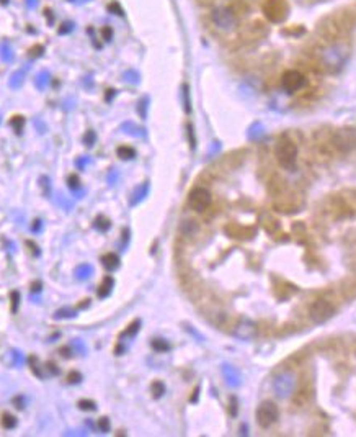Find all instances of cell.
<instances>
[{"mask_svg": "<svg viewBox=\"0 0 356 437\" xmlns=\"http://www.w3.org/2000/svg\"><path fill=\"white\" fill-rule=\"evenodd\" d=\"M348 50L340 43H330L319 53L320 67L327 72H338L345 66Z\"/></svg>", "mask_w": 356, "mask_h": 437, "instance_id": "1", "label": "cell"}, {"mask_svg": "<svg viewBox=\"0 0 356 437\" xmlns=\"http://www.w3.org/2000/svg\"><path fill=\"white\" fill-rule=\"evenodd\" d=\"M211 23L217 31H221V33H232L239 25V17H237V13L234 12L232 7L219 5V7H216V9H213L211 12Z\"/></svg>", "mask_w": 356, "mask_h": 437, "instance_id": "2", "label": "cell"}, {"mask_svg": "<svg viewBox=\"0 0 356 437\" xmlns=\"http://www.w3.org/2000/svg\"><path fill=\"white\" fill-rule=\"evenodd\" d=\"M276 159L283 169L291 171L296 166L297 160V144L293 141V137L288 134H281L276 144Z\"/></svg>", "mask_w": 356, "mask_h": 437, "instance_id": "3", "label": "cell"}, {"mask_svg": "<svg viewBox=\"0 0 356 437\" xmlns=\"http://www.w3.org/2000/svg\"><path fill=\"white\" fill-rule=\"evenodd\" d=\"M263 15L265 18L271 23H281L285 21L289 13V4L286 0H265L263 2Z\"/></svg>", "mask_w": 356, "mask_h": 437, "instance_id": "4", "label": "cell"}, {"mask_svg": "<svg viewBox=\"0 0 356 437\" xmlns=\"http://www.w3.org/2000/svg\"><path fill=\"white\" fill-rule=\"evenodd\" d=\"M297 385V378L293 372H283L273 380V392L278 398H289L294 395Z\"/></svg>", "mask_w": 356, "mask_h": 437, "instance_id": "5", "label": "cell"}, {"mask_svg": "<svg viewBox=\"0 0 356 437\" xmlns=\"http://www.w3.org/2000/svg\"><path fill=\"white\" fill-rule=\"evenodd\" d=\"M332 144L340 152H350L356 148V129L353 128H342L332 136Z\"/></svg>", "mask_w": 356, "mask_h": 437, "instance_id": "6", "label": "cell"}, {"mask_svg": "<svg viewBox=\"0 0 356 437\" xmlns=\"http://www.w3.org/2000/svg\"><path fill=\"white\" fill-rule=\"evenodd\" d=\"M211 201H213L211 192L206 187H195L188 195V206L198 213H205L211 206Z\"/></svg>", "mask_w": 356, "mask_h": 437, "instance_id": "7", "label": "cell"}, {"mask_svg": "<svg viewBox=\"0 0 356 437\" xmlns=\"http://www.w3.org/2000/svg\"><path fill=\"white\" fill-rule=\"evenodd\" d=\"M334 313H335L334 305H332L328 300H323V298L315 300L309 308L311 319L314 323H317V325H322V323L328 321L332 316H334Z\"/></svg>", "mask_w": 356, "mask_h": 437, "instance_id": "8", "label": "cell"}, {"mask_svg": "<svg viewBox=\"0 0 356 437\" xmlns=\"http://www.w3.org/2000/svg\"><path fill=\"white\" fill-rule=\"evenodd\" d=\"M278 416H279L278 406L273 401H265L257 408V423L263 429L270 427L271 424L276 423Z\"/></svg>", "mask_w": 356, "mask_h": 437, "instance_id": "9", "label": "cell"}, {"mask_svg": "<svg viewBox=\"0 0 356 437\" xmlns=\"http://www.w3.org/2000/svg\"><path fill=\"white\" fill-rule=\"evenodd\" d=\"M306 84H307V79H306V76L302 74L301 71L289 69V71H286L285 74L281 76V85L289 94L299 92Z\"/></svg>", "mask_w": 356, "mask_h": 437, "instance_id": "10", "label": "cell"}, {"mask_svg": "<svg viewBox=\"0 0 356 437\" xmlns=\"http://www.w3.org/2000/svg\"><path fill=\"white\" fill-rule=\"evenodd\" d=\"M232 334L237 339H240V341H252V339L258 336V326L253 321L242 318L236 325V328L232 329Z\"/></svg>", "mask_w": 356, "mask_h": 437, "instance_id": "11", "label": "cell"}, {"mask_svg": "<svg viewBox=\"0 0 356 437\" xmlns=\"http://www.w3.org/2000/svg\"><path fill=\"white\" fill-rule=\"evenodd\" d=\"M222 375H224L225 383H227L231 388H237L242 383L239 370L236 367L229 365V363H224V365H222Z\"/></svg>", "mask_w": 356, "mask_h": 437, "instance_id": "12", "label": "cell"}, {"mask_svg": "<svg viewBox=\"0 0 356 437\" xmlns=\"http://www.w3.org/2000/svg\"><path fill=\"white\" fill-rule=\"evenodd\" d=\"M225 233L229 234L231 238H237V239H247L250 238L252 234L255 233L252 228H247V226H242V224H236L232 223L225 228Z\"/></svg>", "mask_w": 356, "mask_h": 437, "instance_id": "13", "label": "cell"}, {"mask_svg": "<svg viewBox=\"0 0 356 437\" xmlns=\"http://www.w3.org/2000/svg\"><path fill=\"white\" fill-rule=\"evenodd\" d=\"M180 233L185 238H195L199 233V224L195 220H187L180 224Z\"/></svg>", "mask_w": 356, "mask_h": 437, "instance_id": "14", "label": "cell"}, {"mask_svg": "<svg viewBox=\"0 0 356 437\" xmlns=\"http://www.w3.org/2000/svg\"><path fill=\"white\" fill-rule=\"evenodd\" d=\"M147 193H149V183H144V185H141V187H137L133 193L131 200H129V205L136 206L137 203H141V201L147 197Z\"/></svg>", "mask_w": 356, "mask_h": 437, "instance_id": "15", "label": "cell"}, {"mask_svg": "<svg viewBox=\"0 0 356 437\" xmlns=\"http://www.w3.org/2000/svg\"><path fill=\"white\" fill-rule=\"evenodd\" d=\"M101 264H103V267L108 272H113V270H116L119 267V257L116 254H113V252H108V254H105L101 257Z\"/></svg>", "mask_w": 356, "mask_h": 437, "instance_id": "16", "label": "cell"}, {"mask_svg": "<svg viewBox=\"0 0 356 437\" xmlns=\"http://www.w3.org/2000/svg\"><path fill=\"white\" fill-rule=\"evenodd\" d=\"M113 287H115V280H113V277H105L100 288H98V298H107L111 293Z\"/></svg>", "mask_w": 356, "mask_h": 437, "instance_id": "17", "label": "cell"}, {"mask_svg": "<svg viewBox=\"0 0 356 437\" xmlns=\"http://www.w3.org/2000/svg\"><path fill=\"white\" fill-rule=\"evenodd\" d=\"M92 273H93V267L90 264H80L75 269V279L77 280H87V279H90Z\"/></svg>", "mask_w": 356, "mask_h": 437, "instance_id": "18", "label": "cell"}, {"mask_svg": "<svg viewBox=\"0 0 356 437\" xmlns=\"http://www.w3.org/2000/svg\"><path fill=\"white\" fill-rule=\"evenodd\" d=\"M283 189H285V185H283V180L279 179L278 175H274L273 179L270 180L268 183V192L271 193L273 197H278L283 193Z\"/></svg>", "mask_w": 356, "mask_h": 437, "instance_id": "19", "label": "cell"}, {"mask_svg": "<svg viewBox=\"0 0 356 437\" xmlns=\"http://www.w3.org/2000/svg\"><path fill=\"white\" fill-rule=\"evenodd\" d=\"M93 228H95L96 231H100V233H107V231L111 228V221L108 220V218H105L103 215H100V216L95 218Z\"/></svg>", "mask_w": 356, "mask_h": 437, "instance_id": "20", "label": "cell"}, {"mask_svg": "<svg viewBox=\"0 0 356 437\" xmlns=\"http://www.w3.org/2000/svg\"><path fill=\"white\" fill-rule=\"evenodd\" d=\"M77 316V311L75 310H70V308H62L58 310L54 313V319H69V318H75Z\"/></svg>", "mask_w": 356, "mask_h": 437, "instance_id": "21", "label": "cell"}, {"mask_svg": "<svg viewBox=\"0 0 356 437\" xmlns=\"http://www.w3.org/2000/svg\"><path fill=\"white\" fill-rule=\"evenodd\" d=\"M2 426H4V429H13L15 426H17V418H15L13 415H10V412H4L2 415Z\"/></svg>", "mask_w": 356, "mask_h": 437, "instance_id": "22", "label": "cell"}, {"mask_svg": "<svg viewBox=\"0 0 356 437\" xmlns=\"http://www.w3.org/2000/svg\"><path fill=\"white\" fill-rule=\"evenodd\" d=\"M152 349L156 352H167V351H170V344L167 341H164V339H154Z\"/></svg>", "mask_w": 356, "mask_h": 437, "instance_id": "23", "label": "cell"}, {"mask_svg": "<svg viewBox=\"0 0 356 437\" xmlns=\"http://www.w3.org/2000/svg\"><path fill=\"white\" fill-rule=\"evenodd\" d=\"M118 156L121 159L128 160V159H133L136 156V151L133 148H129V146H121V148H118Z\"/></svg>", "mask_w": 356, "mask_h": 437, "instance_id": "24", "label": "cell"}, {"mask_svg": "<svg viewBox=\"0 0 356 437\" xmlns=\"http://www.w3.org/2000/svg\"><path fill=\"white\" fill-rule=\"evenodd\" d=\"M139 328H141V321L136 319L133 325L128 326V329L124 331L123 334H121V337H134V336L137 334V331H139Z\"/></svg>", "mask_w": 356, "mask_h": 437, "instance_id": "25", "label": "cell"}, {"mask_svg": "<svg viewBox=\"0 0 356 437\" xmlns=\"http://www.w3.org/2000/svg\"><path fill=\"white\" fill-rule=\"evenodd\" d=\"M150 392H152V396H154V398H160V396H164V393H165V385L157 380V382H154V383H152Z\"/></svg>", "mask_w": 356, "mask_h": 437, "instance_id": "26", "label": "cell"}, {"mask_svg": "<svg viewBox=\"0 0 356 437\" xmlns=\"http://www.w3.org/2000/svg\"><path fill=\"white\" fill-rule=\"evenodd\" d=\"M49 74L47 72H41L38 77H36V87L39 88V90H43V88H46V85L49 84Z\"/></svg>", "mask_w": 356, "mask_h": 437, "instance_id": "27", "label": "cell"}, {"mask_svg": "<svg viewBox=\"0 0 356 437\" xmlns=\"http://www.w3.org/2000/svg\"><path fill=\"white\" fill-rule=\"evenodd\" d=\"M12 362H13L15 367H21L23 363H25V355H23L20 351L13 349V351H12Z\"/></svg>", "mask_w": 356, "mask_h": 437, "instance_id": "28", "label": "cell"}, {"mask_svg": "<svg viewBox=\"0 0 356 437\" xmlns=\"http://www.w3.org/2000/svg\"><path fill=\"white\" fill-rule=\"evenodd\" d=\"M20 291L13 290L10 293V300H12V313H17L18 311V305H20Z\"/></svg>", "mask_w": 356, "mask_h": 437, "instance_id": "29", "label": "cell"}, {"mask_svg": "<svg viewBox=\"0 0 356 437\" xmlns=\"http://www.w3.org/2000/svg\"><path fill=\"white\" fill-rule=\"evenodd\" d=\"M23 79H25V74H23L21 71H18V72H15V74L12 76V79H10V85L12 87H20L21 84H23Z\"/></svg>", "mask_w": 356, "mask_h": 437, "instance_id": "30", "label": "cell"}, {"mask_svg": "<svg viewBox=\"0 0 356 437\" xmlns=\"http://www.w3.org/2000/svg\"><path fill=\"white\" fill-rule=\"evenodd\" d=\"M123 129H124V133L133 134V136H142L141 133H137V131H144V129L137 128L134 123H124V125H123Z\"/></svg>", "mask_w": 356, "mask_h": 437, "instance_id": "31", "label": "cell"}, {"mask_svg": "<svg viewBox=\"0 0 356 437\" xmlns=\"http://www.w3.org/2000/svg\"><path fill=\"white\" fill-rule=\"evenodd\" d=\"M10 125L15 128V131L20 134L21 129H23V125H25V118H23V117H15V118L10 120Z\"/></svg>", "mask_w": 356, "mask_h": 437, "instance_id": "32", "label": "cell"}, {"mask_svg": "<svg viewBox=\"0 0 356 437\" xmlns=\"http://www.w3.org/2000/svg\"><path fill=\"white\" fill-rule=\"evenodd\" d=\"M70 347H72V349H74L77 354H80V355H85V352H87L85 344L80 341V339H74V341H72V344H70Z\"/></svg>", "mask_w": 356, "mask_h": 437, "instance_id": "33", "label": "cell"}, {"mask_svg": "<svg viewBox=\"0 0 356 437\" xmlns=\"http://www.w3.org/2000/svg\"><path fill=\"white\" fill-rule=\"evenodd\" d=\"M79 408L82 411H95L96 404H95V401H90V400H80L79 401Z\"/></svg>", "mask_w": 356, "mask_h": 437, "instance_id": "34", "label": "cell"}, {"mask_svg": "<svg viewBox=\"0 0 356 437\" xmlns=\"http://www.w3.org/2000/svg\"><path fill=\"white\" fill-rule=\"evenodd\" d=\"M39 183H41V189H43L44 197H49V195H51V183H49V179H47V177H41V179H39Z\"/></svg>", "mask_w": 356, "mask_h": 437, "instance_id": "35", "label": "cell"}, {"mask_svg": "<svg viewBox=\"0 0 356 437\" xmlns=\"http://www.w3.org/2000/svg\"><path fill=\"white\" fill-rule=\"evenodd\" d=\"M263 134V128H262V125H258V123H255L252 128H250V137H252V140H257V137H260Z\"/></svg>", "mask_w": 356, "mask_h": 437, "instance_id": "36", "label": "cell"}, {"mask_svg": "<svg viewBox=\"0 0 356 437\" xmlns=\"http://www.w3.org/2000/svg\"><path fill=\"white\" fill-rule=\"evenodd\" d=\"M67 183H69V189H70V190H74V192L80 190V179H79L77 175H70L69 179H67Z\"/></svg>", "mask_w": 356, "mask_h": 437, "instance_id": "37", "label": "cell"}, {"mask_svg": "<svg viewBox=\"0 0 356 437\" xmlns=\"http://www.w3.org/2000/svg\"><path fill=\"white\" fill-rule=\"evenodd\" d=\"M67 382L69 383H72V385H75V383H80L82 382V375L79 374V372H75V370H72L70 374L67 375Z\"/></svg>", "mask_w": 356, "mask_h": 437, "instance_id": "38", "label": "cell"}, {"mask_svg": "<svg viewBox=\"0 0 356 437\" xmlns=\"http://www.w3.org/2000/svg\"><path fill=\"white\" fill-rule=\"evenodd\" d=\"M95 141H96V134H95V131H87V134L84 136V143H85V146H93L95 144Z\"/></svg>", "mask_w": 356, "mask_h": 437, "instance_id": "39", "label": "cell"}, {"mask_svg": "<svg viewBox=\"0 0 356 437\" xmlns=\"http://www.w3.org/2000/svg\"><path fill=\"white\" fill-rule=\"evenodd\" d=\"M98 427H100L101 432H108V431H110V419H108V418H100Z\"/></svg>", "mask_w": 356, "mask_h": 437, "instance_id": "40", "label": "cell"}, {"mask_svg": "<svg viewBox=\"0 0 356 437\" xmlns=\"http://www.w3.org/2000/svg\"><path fill=\"white\" fill-rule=\"evenodd\" d=\"M30 365H31V370H33L35 375H38L39 378H43L41 370H39V367L36 365V357H30Z\"/></svg>", "mask_w": 356, "mask_h": 437, "instance_id": "41", "label": "cell"}, {"mask_svg": "<svg viewBox=\"0 0 356 437\" xmlns=\"http://www.w3.org/2000/svg\"><path fill=\"white\" fill-rule=\"evenodd\" d=\"M46 367H47V370H49L51 375H59V374H61V370L58 369V365H56V363H53V362H47Z\"/></svg>", "mask_w": 356, "mask_h": 437, "instance_id": "42", "label": "cell"}, {"mask_svg": "<svg viewBox=\"0 0 356 437\" xmlns=\"http://www.w3.org/2000/svg\"><path fill=\"white\" fill-rule=\"evenodd\" d=\"M13 404L18 409H23L25 408V396H17V398H13Z\"/></svg>", "mask_w": 356, "mask_h": 437, "instance_id": "43", "label": "cell"}, {"mask_svg": "<svg viewBox=\"0 0 356 437\" xmlns=\"http://www.w3.org/2000/svg\"><path fill=\"white\" fill-rule=\"evenodd\" d=\"M41 229H43V221H41V220H35L33 224H31V231H33V233H39Z\"/></svg>", "mask_w": 356, "mask_h": 437, "instance_id": "44", "label": "cell"}, {"mask_svg": "<svg viewBox=\"0 0 356 437\" xmlns=\"http://www.w3.org/2000/svg\"><path fill=\"white\" fill-rule=\"evenodd\" d=\"M41 288H43L41 282H35L33 285H31V293H41Z\"/></svg>", "mask_w": 356, "mask_h": 437, "instance_id": "45", "label": "cell"}, {"mask_svg": "<svg viewBox=\"0 0 356 437\" xmlns=\"http://www.w3.org/2000/svg\"><path fill=\"white\" fill-rule=\"evenodd\" d=\"M231 415H232V416L237 415V400L234 398V396L231 398Z\"/></svg>", "mask_w": 356, "mask_h": 437, "instance_id": "46", "label": "cell"}, {"mask_svg": "<svg viewBox=\"0 0 356 437\" xmlns=\"http://www.w3.org/2000/svg\"><path fill=\"white\" fill-rule=\"evenodd\" d=\"M70 352H72V347H62V349H61V355H62V357H66V359L72 357Z\"/></svg>", "mask_w": 356, "mask_h": 437, "instance_id": "47", "label": "cell"}, {"mask_svg": "<svg viewBox=\"0 0 356 437\" xmlns=\"http://www.w3.org/2000/svg\"><path fill=\"white\" fill-rule=\"evenodd\" d=\"M27 246H30V247H31V250H33V254H35V256H39V254H41V252H39V247L35 244L33 241H27Z\"/></svg>", "mask_w": 356, "mask_h": 437, "instance_id": "48", "label": "cell"}, {"mask_svg": "<svg viewBox=\"0 0 356 437\" xmlns=\"http://www.w3.org/2000/svg\"><path fill=\"white\" fill-rule=\"evenodd\" d=\"M128 239H129V231H128V229H124V231H123V247H126Z\"/></svg>", "mask_w": 356, "mask_h": 437, "instance_id": "49", "label": "cell"}, {"mask_svg": "<svg viewBox=\"0 0 356 437\" xmlns=\"http://www.w3.org/2000/svg\"><path fill=\"white\" fill-rule=\"evenodd\" d=\"M87 163H88V159H79V160H77V166H79L80 169H82Z\"/></svg>", "mask_w": 356, "mask_h": 437, "instance_id": "50", "label": "cell"}, {"mask_svg": "<svg viewBox=\"0 0 356 437\" xmlns=\"http://www.w3.org/2000/svg\"><path fill=\"white\" fill-rule=\"evenodd\" d=\"M88 305H90V300H84V303H80V305H79V308H80V310H85Z\"/></svg>", "mask_w": 356, "mask_h": 437, "instance_id": "51", "label": "cell"}, {"mask_svg": "<svg viewBox=\"0 0 356 437\" xmlns=\"http://www.w3.org/2000/svg\"><path fill=\"white\" fill-rule=\"evenodd\" d=\"M198 392H199V388H196V390H195V395L191 396V403H195V401L198 400Z\"/></svg>", "mask_w": 356, "mask_h": 437, "instance_id": "52", "label": "cell"}]
</instances>
